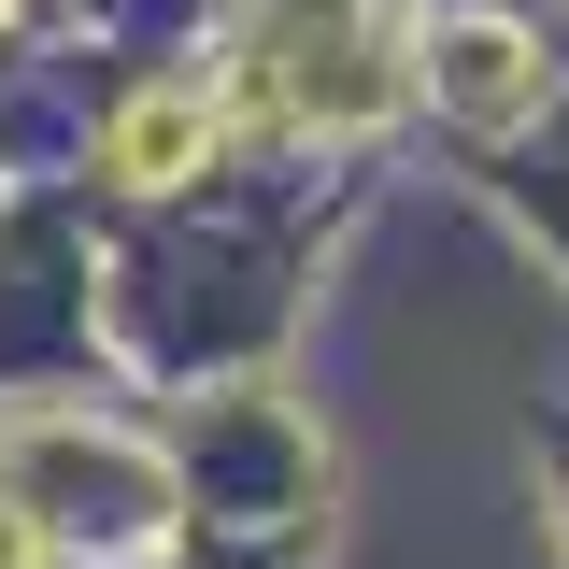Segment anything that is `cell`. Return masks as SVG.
<instances>
[{
  "label": "cell",
  "mask_w": 569,
  "mask_h": 569,
  "mask_svg": "<svg viewBox=\"0 0 569 569\" xmlns=\"http://www.w3.org/2000/svg\"><path fill=\"white\" fill-rule=\"evenodd\" d=\"M441 100H456V114H485V129H512V114L541 100V71H527L512 29H456V43H441Z\"/></svg>",
  "instance_id": "obj_2"
},
{
  "label": "cell",
  "mask_w": 569,
  "mask_h": 569,
  "mask_svg": "<svg viewBox=\"0 0 569 569\" xmlns=\"http://www.w3.org/2000/svg\"><path fill=\"white\" fill-rule=\"evenodd\" d=\"M200 142H213V100H200V86H142L129 114L100 129V157H114L129 186H171V171H186Z\"/></svg>",
  "instance_id": "obj_1"
}]
</instances>
